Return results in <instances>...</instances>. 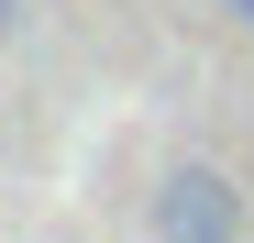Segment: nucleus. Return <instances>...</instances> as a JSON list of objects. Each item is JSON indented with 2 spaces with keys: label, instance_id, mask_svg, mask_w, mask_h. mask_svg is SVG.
Returning <instances> with one entry per match:
<instances>
[{
  "label": "nucleus",
  "instance_id": "f257e3e1",
  "mask_svg": "<svg viewBox=\"0 0 254 243\" xmlns=\"http://www.w3.org/2000/svg\"><path fill=\"white\" fill-rule=\"evenodd\" d=\"M155 243H243V188L221 166H177L155 188Z\"/></svg>",
  "mask_w": 254,
  "mask_h": 243
},
{
  "label": "nucleus",
  "instance_id": "7ed1b4c3",
  "mask_svg": "<svg viewBox=\"0 0 254 243\" xmlns=\"http://www.w3.org/2000/svg\"><path fill=\"white\" fill-rule=\"evenodd\" d=\"M221 11H232V22H243V33H254V0H221Z\"/></svg>",
  "mask_w": 254,
  "mask_h": 243
},
{
  "label": "nucleus",
  "instance_id": "f03ea898",
  "mask_svg": "<svg viewBox=\"0 0 254 243\" xmlns=\"http://www.w3.org/2000/svg\"><path fill=\"white\" fill-rule=\"evenodd\" d=\"M22 11H33V0H0V45H11V33H22Z\"/></svg>",
  "mask_w": 254,
  "mask_h": 243
}]
</instances>
